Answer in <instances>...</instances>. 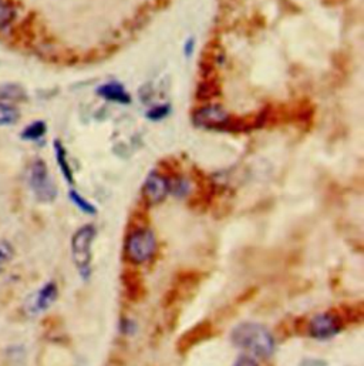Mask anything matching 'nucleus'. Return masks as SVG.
<instances>
[{"label": "nucleus", "instance_id": "20e7f679", "mask_svg": "<svg viewBox=\"0 0 364 366\" xmlns=\"http://www.w3.org/2000/svg\"><path fill=\"white\" fill-rule=\"evenodd\" d=\"M29 184L36 198L41 203H51L57 197V187L48 174V168L43 160H36L29 172Z\"/></svg>", "mask_w": 364, "mask_h": 366}, {"label": "nucleus", "instance_id": "7ed1b4c3", "mask_svg": "<svg viewBox=\"0 0 364 366\" xmlns=\"http://www.w3.org/2000/svg\"><path fill=\"white\" fill-rule=\"evenodd\" d=\"M157 241L150 229H137L127 236L126 254L133 264L147 263L155 253Z\"/></svg>", "mask_w": 364, "mask_h": 366}, {"label": "nucleus", "instance_id": "6ab92c4d", "mask_svg": "<svg viewBox=\"0 0 364 366\" xmlns=\"http://www.w3.org/2000/svg\"><path fill=\"white\" fill-rule=\"evenodd\" d=\"M194 47H195V44H194V42H193V39L191 40H188L187 43H186V46H184V51H186V54L190 57L191 56V53L194 51Z\"/></svg>", "mask_w": 364, "mask_h": 366}, {"label": "nucleus", "instance_id": "f03ea898", "mask_svg": "<svg viewBox=\"0 0 364 366\" xmlns=\"http://www.w3.org/2000/svg\"><path fill=\"white\" fill-rule=\"evenodd\" d=\"M97 229L94 225H83L72 238V255L79 274L87 279L91 274V247Z\"/></svg>", "mask_w": 364, "mask_h": 366}, {"label": "nucleus", "instance_id": "39448f33", "mask_svg": "<svg viewBox=\"0 0 364 366\" xmlns=\"http://www.w3.org/2000/svg\"><path fill=\"white\" fill-rule=\"evenodd\" d=\"M193 121L198 127L218 129V130L228 129V126L232 125L230 115L228 114V111L218 104H208L198 108L193 114Z\"/></svg>", "mask_w": 364, "mask_h": 366}, {"label": "nucleus", "instance_id": "4468645a", "mask_svg": "<svg viewBox=\"0 0 364 366\" xmlns=\"http://www.w3.org/2000/svg\"><path fill=\"white\" fill-rule=\"evenodd\" d=\"M15 250L8 241H0V272H4L9 263L13 260Z\"/></svg>", "mask_w": 364, "mask_h": 366}, {"label": "nucleus", "instance_id": "423d86ee", "mask_svg": "<svg viewBox=\"0 0 364 366\" xmlns=\"http://www.w3.org/2000/svg\"><path fill=\"white\" fill-rule=\"evenodd\" d=\"M171 191L169 181L160 172H151L143 186V197L148 204L162 203Z\"/></svg>", "mask_w": 364, "mask_h": 366}, {"label": "nucleus", "instance_id": "1a4fd4ad", "mask_svg": "<svg viewBox=\"0 0 364 366\" xmlns=\"http://www.w3.org/2000/svg\"><path fill=\"white\" fill-rule=\"evenodd\" d=\"M58 295L57 285L54 282H47L41 289L36 294L34 301H33V310L36 313H41L48 310L51 305L56 302Z\"/></svg>", "mask_w": 364, "mask_h": 366}, {"label": "nucleus", "instance_id": "9b49d317", "mask_svg": "<svg viewBox=\"0 0 364 366\" xmlns=\"http://www.w3.org/2000/svg\"><path fill=\"white\" fill-rule=\"evenodd\" d=\"M47 132V126L43 120H37V121H33L32 125H29L20 134L22 140H26V141H36V140H40L41 137H44Z\"/></svg>", "mask_w": 364, "mask_h": 366}, {"label": "nucleus", "instance_id": "f8f14e48", "mask_svg": "<svg viewBox=\"0 0 364 366\" xmlns=\"http://www.w3.org/2000/svg\"><path fill=\"white\" fill-rule=\"evenodd\" d=\"M20 118V113L11 104L0 103V126H13Z\"/></svg>", "mask_w": 364, "mask_h": 366}, {"label": "nucleus", "instance_id": "f257e3e1", "mask_svg": "<svg viewBox=\"0 0 364 366\" xmlns=\"http://www.w3.org/2000/svg\"><path fill=\"white\" fill-rule=\"evenodd\" d=\"M232 343L259 358H271L275 351V339L269 329L256 322L238 325L230 334Z\"/></svg>", "mask_w": 364, "mask_h": 366}, {"label": "nucleus", "instance_id": "9d476101", "mask_svg": "<svg viewBox=\"0 0 364 366\" xmlns=\"http://www.w3.org/2000/svg\"><path fill=\"white\" fill-rule=\"evenodd\" d=\"M54 154H56V161L60 167V171H62L63 177L66 178L67 182H70V184H73L74 182V175H73V170L69 164V160H67V153H66V149L63 147V144L60 143L58 140H54Z\"/></svg>", "mask_w": 364, "mask_h": 366}, {"label": "nucleus", "instance_id": "dca6fc26", "mask_svg": "<svg viewBox=\"0 0 364 366\" xmlns=\"http://www.w3.org/2000/svg\"><path fill=\"white\" fill-rule=\"evenodd\" d=\"M168 114H169V106H158V107L151 108L147 113V118L158 121V120H162L164 117H167Z\"/></svg>", "mask_w": 364, "mask_h": 366}, {"label": "nucleus", "instance_id": "6e6552de", "mask_svg": "<svg viewBox=\"0 0 364 366\" xmlns=\"http://www.w3.org/2000/svg\"><path fill=\"white\" fill-rule=\"evenodd\" d=\"M97 94L107 101L112 103H119V104H130L131 103V96L130 93L124 89L123 84H119L117 82H110L107 84H103L97 89Z\"/></svg>", "mask_w": 364, "mask_h": 366}, {"label": "nucleus", "instance_id": "0eeeda50", "mask_svg": "<svg viewBox=\"0 0 364 366\" xmlns=\"http://www.w3.org/2000/svg\"><path fill=\"white\" fill-rule=\"evenodd\" d=\"M340 329L342 325L339 318L329 313L319 314L309 322V332L316 339H329L339 334Z\"/></svg>", "mask_w": 364, "mask_h": 366}, {"label": "nucleus", "instance_id": "f3484780", "mask_svg": "<svg viewBox=\"0 0 364 366\" xmlns=\"http://www.w3.org/2000/svg\"><path fill=\"white\" fill-rule=\"evenodd\" d=\"M4 97L11 100H19V99H25L26 93L23 89L18 86H8L6 89H4Z\"/></svg>", "mask_w": 364, "mask_h": 366}, {"label": "nucleus", "instance_id": "2eb2a0df", "mask_svg": "<svg viewBox=\"0 0 364 366\" xmlns=\"http://www.w3.org/2000/svg\"><path fill=\"white\" fill-rule=\"evenodd\" d=\"M16 12L12 5L9 4H0V30L6 29L13 20H15Z\"/></svg>", "mask_w": 364, "mask_h": 366}, {"label": "nucleus", "instance_id": "aec40b11", "mask_svg": "<svg viewBox=\"0 0 364 366\" xmlns=\"http://www.w3.org/2000/svg\"><path fill=\"white\" fill-rule=\"evenodd\" d=\"M0 4H4V0H0Z\"/></svg>", "mask_w": 364, "mask_h": 366}, {"label": "nucleus", "instance_id": "a211bd4d", "mask_svg": "<svg viewBox=\"0 0 364 366\" xmlns=\"http://www.w3.org/2000/svg\"><path fill=\"white\" fill-rule=\"evenodd\" d=\"M233 366H259L258 363H256V360L255 359H252L251 356H239L238 359H236V362H235V365Z\"/></svg>", "mask_w": 364, "mask_h": 366}, {"label": "nucleus", "instance_id": "ddd939ff", "mask_svg": "<svg viewBox=\"0 0 364 366\" xmlns=\"http://www.w3.org/2000/svg\"><path fill=\"white\" fill-rule=\"evenodd\" d=\"M69 196H70V200L73 201V204H74L80 211H83V213H86V214H89V215L97 214V208H96L89 200H86L82 194H79L77 191L72 190Z\"/></svg>", "mask_w": 364, "mask_h": 366}]
</instances>
